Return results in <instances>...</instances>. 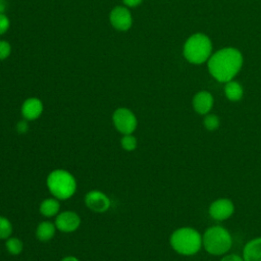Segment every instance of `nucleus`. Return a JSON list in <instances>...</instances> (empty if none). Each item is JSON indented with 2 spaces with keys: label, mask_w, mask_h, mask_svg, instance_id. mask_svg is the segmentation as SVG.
Returning a JSON list of instances; mask_svg holds the SVG:
<instances>
[{
  "label": "nucleus",
  "mask_w": 261,
  "mask_h": 261,
  "mask_svg": "<svg viewBox=\"0 0 261 261\" xmlns=\"http://www.w3.org/2000/svg\"><path fill=\"white\" fill-rule=\"evenodd\" d=\"M244 58L242 52L234 47H224L210 56L207 61L209 73L220 83H227L240 72Z\"/></svg>",
  "instance_id": "nucleus-1"
},
{
  "label": "nucleus",
  "mask_w": 261,
  "mask_h": 261,
  "mask_svg": "<svg viewBox=\"0 0 261 261\" xmlns=\"http://www.w3.org/2000/svg\"><path fill=\"white\" fill-rule=\"evenodd\" d=\"M212 42L203 33H196L190 36L182 48L184 57L193 64H202L212 55Z\"/></svg>",
  "instance_id": "nucleus-2"
},
{
  "label": "nucleus",
  "mask_w": 261,
  "mask_h": 261,
  "mask_svg": "<svg viewBox=\"0 0 261 261\" xmlns=\"http://www.w3.org/2000/svg\"><path fill=\"white\" fill-rule=\"evenodd\" d=\"M172 249L185 256L198 253L202 247V237L198 230L192 227H180L175 229L169 239Z\"/></svg>",
  "instance_id": "nucleus-3"
},
{
  "label": "nucleus",
  "mask_w": 261,
  "mask_h": 261,
  "mask_svg": "<svg viewBox=\"0 0 261 261\" xmlns=\"http://www.w3.org/2000/svg\"><path fill=\"white\" fill-rule=\"evenodd\" d=\"M47 187L54 198L66 200L75 193L76 180L67 170L55 169L47 176Z\"/></svg>",
  "instance_id": "nucleus-4"
},
{
  "label": "nucleus",
  "mask_w": 261,
  "mask_h": 261,
  "mask_svg": "<svg viewBox=\"0 0 261 261\" xmlns=\"http://www.w3.org/2000/svg\"><path fill=\"white\" fill-rule=\"evenodd\" d=\"M232 240L228 230L222 226L214 225L207 228L202 237L204 249L211 255H223L231 248Z\"/></svg>",
  "instance_id": "nucleus-5"
},
{
  "label": "nucleus",
  "mask_w": 261,
  "mask_h": 261,
  "mask_svg": "<svg viewBox=\"0 0 261 261\" xmlns=\"http://www.w3.org/2000/svg\"><path fill=\"white\" fill-rule=\"evenodd\" d=\"M112 121L115 128L122 135L133 134L138 125V120L134 112L127 108H117L112 114Z\"/></svg>",
  "instance_id": "nucleus-6"
},
{
  "label": "nucleus",
  "mask_w": 261,
  "mask_h": 261,
  "mask_svg": "<svg viewBox=\"0 0 261 261\" xmlns=\"http://www.w3.org/2000/svg\"><path fill=\"white\" fill-rule=\"evenodd\" d=\"M109 20L111 25L120 32L129 30L133 24L132 13L126 6H115L110 11Z\"/></svg>",
  "instance_id": "nucleus-7"
},
{
  "label": "nucleus",
  "mask_w": 261,
  "mask_h": 261,
  "mask_svg": "<svg viewBox=\"0 0 261 261\" xmlns=\"http://www.w3.org/2000/svg\"><path fill=\"white\" fill-rule=\"evenodd\" d=\"M234 211L233 203L227 198H219L213 201L208 209L211 218L222 221L229 218Z\"/></svg>",
  "instance_id": "nucleus-8"
},
{
  "label": "nucleus",
  "mask_w": 261,
  "mask_h": 261,
  "mask_svg": "<svg viewBox=\"0 0 261 261\" xmlns=\"http://www.w3.org/2000/svg\"><path fill=\"white\" fill-rule=\"evenodd\" d=\"M85 204L90 210L94 212L102 213L109 209L110 199L103 192L98 190H93L86 194Z\"/></svg>",
  "instance_id": "nucleus-9"
},
{
  "label": "nucleus",
  "mask_w": 261,
  "mask_h": 261,
  "mask_svg": "<svg viewBox=\"0 0 261 261\" xmlns=\"http://www.w3.org/2000/svg\"><path fill=\"white\" fill-rule=\"evenodd\" d=\"M54 224L56 228L62 232H72L79 228L81 218L73 211H63L56 215Z\"/></svg>",
  "instance_id": "nucleus-10"
},
{
  "label": "nucleus",
  "mask_w": 261,
  "mask_h": 261,
  "mask_svg": "<svg viewBox=\"0 0 261 261\" xmlns=\"http://www.w3.org/2000/svg\"><path fill=\"white\" fill-rule=\"evenodd\" d=\"M214 98L208 91H200L193 97V108L200 115H206L213 107Z\"/></svg>",
  "instance_id": "nucleus-11"
},
{
  "label": "nucleus",
  "mask_w": 261,
  "mask_h": 261,
  "mask_svg": "<svg viewBox=\"0 0 261 261\" xmlns=\"http://www.w3.org/2000/svg\"><path fill=\"white\" fill-rule=\"evenodd\" d=\"M43 103L39 98L32 97L27 99L21 105V114L25 120L32 121L40 117L43 112Z\"/></svg>",
  "instance_id": "nucleus-12"
},
{
  "label": "nucleus",
  "mask_w": 261,
  "mask_h": 261,
  "mask_svg": "<svg viewBox=\"0 0 261 261\" xmlns=\"http://www.w3.org/2000/svg\"><path fill=\"white\" fill-rule=\"evenodd\" d=\"M244 261H261V237L249 241L243 250Z\"/></svg>",
  "instance_id": "nucleus-13"
},
{
  "label": "nucleus",
  "mask_w": 261,
  "mask_h": 261,
  "mask_svg": "<svg viewBox=\"0 0 261 261\" xmlns=\"http://www.w3.org/2000/svg\"><path fill=\"white\" fill-rule=\"evenodd\" d=\"M224 95L225 97L232 102L240 101L244 96V89L242 85L237 81H229L225 83L224 86Z\"/></svg>",
  "instance_id": "nucleus-14"
},
{
  "label": "nucleus",
  "mask_w": 261,
  "mask_h": 261,
  "mask_svg": "<svg viewBox=\"0 0 261 261\" xmlns=\"http://www.w3.org/2000/svg\"><path fill=\"white\" fill-rule=\"evenodd\" d=\"M40 212L45 217L56 216L60 209L59 200L56 198H47L43 200L40 204Z\"/></svg>",
  "instance_id": "nucleus-15"
},
{
  "label": "nucleus",
  "mask_w": 261,
  "mask_h": 261,
  "mask_svg": "<svg viewBox=\"0 0 261 261\" xmlns=\"http://www.w3.org/2000/svg\"><path fill=\"white\" fill-rule=\"evenodd\" d=\"M56 226L50 221H42L36 229V237L41 242H49L55 234Z\"/></svg>",
  "instance_id": "nucleus-16"
},
{
  "label": "nucleus",
  "mask_w": 261,
  "mask_h": 261,
  "mask_svg": "<svg viewBox=\"0 0 261 261\" xmlns=\"http://www.w3.org/2000/svg\"><path fill=\"white\" fill-rule=\"evenodd\" d=\"M5 247H6V250L8 251V253H10L11 255H18L19 253H21L23 245H22V242L18 238L9 237L8 239H6Z\"/></svg>",
  "instance_id": "nucleus-17"
},
{
  "label": "nucleus",
  "mask_w": 261,
  "mask_h": 261,
  "mask_svg": "<svg viewBox=\"0 0 261 261\" xmlns=\"http://www.w3.org/2000/svg\"><path fill=\"white\" fill-rule=\"evenodd\" d=\"M12 224L4 216H0V239L6 240L11 236Z\"/></svg>",
  "instance_id": "nucleus-18"
},
{
  "label": "nucleus",
  "mask_w": 261,
  "mask_h": 261,
  "mask_svg": "<svg viewBox=\"0 0 261 261\" xmlns=\"http://www.w3.org/2000/svg\"><path fill=\"white\" fill-rule=\"evenodd\" d=\"M203 124L206 129L212 132L219 127L220 120H219V117L215 114H206L203 120Z\"/></svg>",
  "instance_id": "nucleus-19"
},
{
  "label": "nucleus",
  "mask_w": 261,
  "mask_h": 261,
  "mask_svg": "<svg viewBox=\"0 0 261 261\" xmlns=\"http://www.w3.org/2000/svg\"><path fill=\"white\" fill-rule=\"evenodd\" d=\"M120 144L123 150L130 152L137 148L138 142H137V139L130 134V135H123V137L120 140Z\"/></svg>",
  "instance_id": "nucleus-20"
},
{
  "label": "nucleus",
  "mask_w": 261,
  "mask_h": 261,
  "mask_svg": "<svg viewBox=\"0 0 261 261\" xmlns=\"http://www.w3.org/2000/svg\"><path fill=\"white\" fill-rule=\"evenodd\" d=\"M10 53H11V45L5 40H0V61L7 59Z\"/></svg>",
  "instance_id": "nucleus-21"
},
{
  "label": "nucleus",
  "mask_w": 261,
  "mask_h": 261,
  "mask_svg": "<svg viewBox=\"0 0 261 261\" xmlns=\"http://www.w3.org/2000/svg\"><path fill=\"white\" fill-rule=\"evenodd\" d=\"M10 27V21L9 18L4 14L0 13V36L5 34Z\"/></svg>",
  "instance_id": "nucleus-22"
},
{
  "label": "nucleus",
  "mask_w": 261,
  "mask_h": 261,
  "mask_svg": "<svg viewBox=\"0 0 261 261\" xmlns=\"http://www.w3.org/2000/svg\"><path fill=\"white\" fill-rule=\"evenodd\" d=\"M28 123H27V120H21V121H18L17 124H16V130L18 134H25L28 132Z\"/></svg>",
  "instance_id": "nucleus-23"
},
{
  "label": "nucleus",
  "mask_w": 261,
  "mask_h": 261,
  "mask_svg": "<svg viewBox=\"0 0 261 261\" xmlns=\"http://www.w3.org/2000/svg\"><path fill=\"white\" fill-rule=\"evenodd\" d=\"M220 261H244V259H243V257H240L239 255L229 254V255L222 257Z\"/></svg>",
  "instance_id": "nucleus-24"
},
{
  "label": "nucleus",
  "mask_w": 261,
  "mask_h": 261,
  "mask_svg": "<svg viewBox=\"0 0 261 261\" xmlns=\"http://www.w3.org/2000/svg\"><path fill=\"white\" fill-rule=\"evenodd\" d=\"M122 2L126 7H137L143 2V0H122Z\"/></svg>",
  "instance_id": "nucleus-25"
},
{
  "label": "nucleus",
  "mask_w": 261,
  "mask_h": 261,
  "mask_svg": "<svg viewBox=\"0 0 261 261\" xmlns=\"http://www.w3.org/2000/svg\"><path fill=\"white\" fill-rule=\"evenodd\" d=\"M6 6H7L6 0H0V13H4Z\"/></svg>",
  "instance_id": "nucleus-26"
},
{
  "label": "nucleus",
  "mask_w": 261,
  "mask_h": 261,
  "mask_svg": "<svg viewBox=\"0 0 261 261\" xmlns=\"http://www.w3.org/2000/svg\"><path fill=\"white\" fill-rule=\"evenodd\" d=\"M61 261H80V260L77 258H75L74 256H66Z\"/></svg>",
  "instance_id": "nucleus-27"
}]
</instances>
